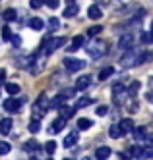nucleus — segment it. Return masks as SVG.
<instances>
[{"label":"nucleus","mask_w":153,"mask_h":160,"mask_svg":"<svg viewBox=\"0 0 153 160\" xmlns=\"http://www.w3.org/2000/svg\"><path fill=\"white\" fill-rule=\"evenodd\" d=\"M147 52H134V50H128L122 58H120V68H134V66H138V64H142V62H145L147 60Z\"/></svg>","instance_id":"1"},{"label":"nucleus","mask_w":153,"mask_h":160,"mask_svg":"<svg viewBox=\"0 0 153 160\" xmlns=\"http://www.w3.org/2000/svg\"><path fill=\"white\" fill-rule=\"evenodd\" d=\"M85 50L91 58H101V56H105V52H107V42L101 41V39H93V41L87 42Z\"/></svg>","instance_id":"2"},{"label":"nucleus","mask_w":153,"mask_h":160,"mask_svg":"<svg viewBox=\"0 0 153 160\" xmlns=\"http://www.w3.org/2000/svg\"><path fill=\"white\" fill-rule=\"evenodd\" d=\"M46 110H49V98H46V95L43 93V95L37 97V102L33 104V110H31L33 120H41L46 114Z\"/></svg>","instance_id":"3"},{"label":"nucleus","mask_w":153,"mask_h":160,"mask_svg":"<svg viewBox=\"0 0 153 160\" xmlns=\"http://www.w3.org/2000/svg\"><path fill=\"white\" fill-rule=\"evenodd\" d=\"M64 44H66V39H64V37L46 39V41H43V44H41V52H43V56H49V54H52L54 50L62 48Z\"/></svg>","instance_id":"4"},{"label":"nucleus","mask_w":153,"mask_h":160,"mask_svg":"<svg viewBox=\"0 0 153 160\" xmlns=\"http://www.w3.org/2000/svg\"><path fill=\"white\" fill-rule=\"evenodd\" d=\"M45 56L43 54H37V56H31V58H29V72L33 73V75H39L41 72H43V68H45Z\"/></svg>","instance_id":"5"},{"label":"nucleus","mask_w":153,"mask_h":160,"mask_svg":"<svg viewBox=\"0 0 153 160\" xmlns=\"http://www.w3.org/2000/svg\"><path fill=\"white\" fill-rule=\"evenodd\" d=\"M23 102H25V100H21V98H14V97H10V98H6L4 100V110L8 112V114H16L19 108H21V104H23Z\"/></svg>","instance_id":"6"},{"label":"nucleus","mask_w":153,"mask_h":160,"mask_svg":"<svg viewBox=\"0 0 153 160\" xmlns=\"http://www.w3.org/2000/svg\"><path fill=\"white\" fill-rule=\"evenodd\" d=\"M64 68L68 72H79L85 68V62L84 60H76V58H64Z\"/></svg>","instance_id":"7"},{"label":"nucleus","mask_w":153,"mask_h":160,"mask_svg":"<svg viewBox=\"0 0 153 160\" xmlns=\"http://www.w3.org/2000/svg\"><path fill=\"white\" fill-rule=\"evenodd\" d=\"M116 125H118V129H120L122 135L132 133V129H134V120H132V118H122L120 123H116Z\"/></svg>","instance_id":"8"},{"label":"nucleus","mask_w":153,"mask_h":160,"mask_svg":"<svg viewBox=\"0 0 153 160\" xmlns=\"http://www.w3.org/2000/svg\"><path fill=\"white\" fill-rule=\"evenodd\" d=\"M91 83H93V77H91V75H79V77L76 79V89H78V91H85Z\"/></svg>","instance_id":"9"},{"label":"nucleus","mask_w":153,"mask_h":160,"mask_svg":"<svg viewBox=\"0 0 153 160\" xmlns=\"http://www.w3.org/2000/svg\"><path fill=\"white\" fill-rule=\"evenodd\" d=\"M132 44H134V37H132V35H122L120 41H118V48H122V50H130Z\"/></svg>","instance_id":"10"},{"label":"nucleus","mask_w":153,"mask_h":160,"mask_svg":"<svg viewBox=\"0 0 153 160\" xmlns=\"http://www.w3.org/2000/svg\"><path fill=\"white\" fill-rule=\"evenodd\" d=\"M76 106H66V104H62L60 108H58V112H60V118H64V120H68V118H72L74 114H76Z\"/></svg>","instance_id":"11"},{"label":"nucleus","mask_w":153,"mask_h":160,"mask_svg":"<svg viewBox=\"0 0 153 160\" xmlns=\"http://www.w3.org/2000/svg\"><path fill=\"white\" fill-rule=\"evenodd\" d=\"M87 18H89V19H101V18H103V10H101L97 4L89 6V10H87Z\"/></svg>","instance_id":"12"},{"label":"nucleus","mask_w":153,"mask_h":160,"mask_svg":"<svg viewBox=\"0 0 153 160\" xmlns=\"http://www.w3.org/2000/svg\"><path fill=\"white\" fill-rule=\"evenodd\" d=\"M12 118H2L0 120V133L2 135H10V131H12Z\"/></svg>","instance_id":"13"},{"label":"nucleus","mask_w":153,"mask_h":160,"mask_svg":"<svg viewBox=\"0 0 153 160\" xmlns=\"http://www.w3.org/2000/svg\"><path fill=\"white\" fill-rule=\"evenodd\" d=\"M124 95V85L122 83H114L112 85V98H114V102L118 104L120 102V97Z\"/></svg>","instance_id":"14"},{"label":"nucleus","mask_w":153,"mask_h":160,"mask_svg":"<svg viewBox=\"0 0 153 160\" xmlns=\"http://www.w3.org/2000/svg\"><path fill=\"white\" fill-rule=\"evenodd\" d=\"M78 141H79V135H78V133H70V135L64 137V143H62V145H64L66 148H72L74 145H78Z\"/></svg>","instance_id":"15"},{"label":"nucleus","mask_w":153,"mask_h":160,"mask_svg":"<svg viewBox=\"0 0 153 160\" xmlns=\"http://www.w3.org/2000/svg\"><path fill=\"white\" fill-rule=\"evenodd\" d=\"M111 154H112V151H111L109 147H99L97 151H95V158L97 160H107Z\"/></svg>","instance_id":"16"},{"label":"nucleus","mask_w":153,"mask_h":160,"mask_svg":"<svg viewBox=\"0 0 153 160\" xmlns=\"http://www.w3.org/2000/svg\"><path fill=\"white\" fill-rule=\"evenodd\" d=\"M81 44H84V37H81V35H76V37L72 39V42L68 44V50H70V52H76Z\"/></svg>","instance_id":"17"},{"label":"nucleus","mask_w":153,"mask_h":160,"mask_svg":"<svg viewBox=\"0 0 153 160\" xmlns=\"http://www.w3.org/2000/svg\"><path fill=\"white\" fill-rule=\"evenodd\" d=\"M64 125H66V120H64V118H60V120H54V122H52V125L49 128V133L62 131V129H64Z\"/></svg>","instance_id":"18"},{"label":"nucleus","mask_w":153,"mask_h":160,"mask_svg":"<svg viewBox=\"0 0 153 160\" xmlns=\"http://www.w3.org/2000/svg\"><path fill=\"white\" fill-rule=\"evenodd\" d=\"M29 27H31L33 31H43L45 21H43L41 18H31V19H29Z\"/></svg>","instance_id":"19"},{"label":"nucleus","mask_w":153,"mask_h":160,"mask_svg":"<svg viewBox=\"0 0 153 160\" xmlns=\"http://www.w3.org/2000/svg\"><path fill=\"white\" fill-rule=\"evenodd\" d=\"M89 128H93V120H89V118H79L78 120V129L79 131L89 129Z\"/></svg>","instance_id":"20"},{"label":"nucleus","mask_w":153,"mask_h":160,"mask_svg":"<svg viewBox=\"0 0 153 160\" xmlns=\"http://www.w3.org/2000/svg\"><path fill=\"white\" fill-rule=\"evenodd\" d=\"M112 73H114V68H112V66L103 68V70H101V73H99V81H105V79H109Z\"/></svg>","instance_id":"21"},{"label":"nucleus","mask_w":153,"mask_h":160,"mask_svg":"<svg viewBox=\"0 0 153 160\" xmlns=\"http://www.w3.org/2000/svg\"><path fill=\"white\" fill-rule=\"evenodd\" d=\"M132 133H134V139H136V141H144V139H145V135H147L145 128H134Z\"/></svg>","instance_id":"22"},{"label":"nucleus","mask_w":153,"mask_h":160,"mask_svg":"<svg viewBox=\"0 0 153 160\" xmlns=\"http://www.w3.org/2000/svg\"><path fill=\"white\" fill-rule=\"evenodd\" d=\"M23 148H25V152H35L39 148V143L35 141V139H29L25 145H23Z\"/></svg>","instance_id":"23"},{"label":"nucleus","mask_w":153,"mask_h":160,"mask_svg":"<svg viewBox=\"0 0 153 160\" xmlns=\"http://www.w3.org/2000/svg\"><path fill=\"white\" fill-rule=\"evenodd\" d=\"M4 89H6V93H8L10 97H14V95L19 93V85H18V83H8Z\"/></svg>","instance_id":"24"},{"label":"nucleus","mask_w":153,"mask_h":160,"mask_svg":"<svg viewBox=\"0 0 153 160\" xmlns=\"http://www.w3.org/2000/svg\"><path fill=\"white\" fill-rule=\"evenodd\" d=\"M78 14V6L76 4H70L66 10H64V18H74Z\"/></svg>","instance_id":"25"},{"label":"nucleus","mask_w":153,"mask_h":160,"mask_svg":"<svg viewBox=\"0 0 153 160\" xmlns=\"http://www.w3.org/2000/svg\"><path fill=\"white\" fill-rule=\"evenodd\" d=\"M89 104H93V98L84 97V98H79V100L76 102V108H85V106H89Z\"/></svg>","instance_id":"26"},{"label":"nucleus","mask_w":153,"mask_h":160,"mask_svg":"<svg viewBox=\"0 0 153 160\" xmlns=\"http://www.w3.org/2000/svg\"><path fill=\"white\" fill-rule=\"evenodd\" d=\"M16 18H18V12H16L14 8H8L6 12H4V19H6V21H14Z\"/></svg>","instance_id":"27"},{"label":"nucleus","mask_w":153,"mask_h":160,"mask_svg":"<svg viewBox=\"0 0 153 160\" xmlns=\"http://www.w3.org/2000/svg\"><path fill=\"white\" fill-rule=\"evenodd\" d=\"M139 87H142V83H139V81H132L130 83V87H128V95H138V91H139Z\"/></svg>","instance_id":"28"},{"label":"nucleus","mask_w":153,"mask_h":160,"mask_svg":"<svg viewBox=\"0 0 153 160\" xmlns=\"http://www.w3.org/2000/svg\"><path fill=\"white\" fill-rule=\"evenodd\" d=\"M46 23H49L46 27H49L51 31H56L58 27H60V19H58V18H51L49 21H46Z\"/></svg>","instance_id":"29"},{"label":"nucleus","mask_w":153,"mask_h":160,"mask_svg":"<svg viewBox=\"0 0 153 160\" xmlns=\"http://www.w3.org/2000/svg\"><path fill=\"white\" fill-rule=\"evenodd\" d=\"M101 31H103V25H91V27L87 29V35H89V37H95V35H99Z\"/></svg>","instance_id":"30"},{"label":"nucleus","mask_w":153,"mask_h":160,"mask_svg":"<svg viewBox=\"0 0 153 160\" xmlns=\"http://www.w3.org/2000/svg\"><path fill=\"white\" fill-rule=\"evenodd\" d=\"M109 135L112 137V139H118V137H122V133H120V129H118V125H111Z\"/></svg>","instance_id":"31"},{"label":"nucleus","mask_w":153,"mask_h":160,"mask_svg":"<svg viewBox=\"0 0 153 160\" xmlns=\"http://www.w3.org/2000/svg\"><path fill=\"white\" fill-rule=\"evenodd\" d=\"M39 129H41L39 120H31V122H29V131H31V133H37Z\"/></svg>","instance_id":"32"},{"label":"nucleus","mask_w":153,"mask_h":160,"mask_svg":"<svg viewBox=\"0 0 153 160\" xmlns=\"http://www.w3.org/2000/svg\"><path fill=\"white\" fill-rule=\"evenodd\" d=\"M142 41L145 44H153V31H147V33H142Z\"/></svg>","instance_id":"33"},{"label":"nucleus","mask_w":153,"mask_h":160,"mask_svg":"<svg viewBox=\"0 0 153 160\" xmlns=\"http://www.w3.org/2000/svg\"><path fill=\"white\" fill-rule=\"evenodd\" d=\"M45 151L49 152V154H52V152L56 151V143H54V141H46V143H45Z\"/></svg>","instance_id":"34"},{"label":"nucleus","mask_w":153,"mask_h":160,"mask_svg":"<svg viewBox=\"0 0 153 160\" xmlns=\"http://www.w3.org/2000/svg\"><path fill=\"white\" fill-rule=\"evenodd\" d=\"M10 148H12V145H10V143L0 141V154H8V152H10Z\"/></svg>","instance_id":"35"},{"label":"nucleus","mask_w":153,"mask_h":160,"mask_svg":"<svg viewBox=\"0 0 153 160\" xmlns=\"http://www.w3.org/2000/svg\"><path fill=\"white\" fill-rule=\"evenodd\" d=\"M43 4H45V0H29L31 10H39V8H43Z\"/></svg>","instance_id":"36"},{"label":"nucleus","mask_w":153,"mask_h":160,"mask_svg":"<svg viewBox=\"0 0 153 160\" xmlns=\"http://www.w3.org/2000/svg\"><path fill=\"white\" fill-rule=\"evenodd\" d=\"M2 39H4V41H10V39H12V29H10L8 25L2 27Z\"/></svg>","instance_id":"37"},{"label":"nucleus","mask_w":153,"mask_h":160,"mask_svg":"<svg viewBox=\"0 0 153 160\" xmlns=\"http://www.w3.org/2000/svg\"><path fill=\"white\" fill-rule=\"evenodd\" d=\"M142 156L144 158H153V147H145L142 151Z\"/></svg>","instance_id":"38"},{"label":"nucleus","mask_w":153,"mask_h":160,"mask_svg":"<svg viewBox=\"0 0 153 160\" xmlns=\"http://www.w3.org/2000/svg\"><path fill=\"white\" fill-rule=\"evenodd\" d=\"M45 4L49 8H52V10H56L58 6H60V0H45Z\"/></svg>","instance_id":"39"},{"label":"nucleus","mask_w":153,"mask_h":160,"mask_svg":"<svg viewBox=\"0 0 153 160\" xmlns=\"http://www.w3.org/2000/svg\"><path fill=\"white\" fill-rule=\"evenodd\" d=\"M10 42L14 44V47H21V37H19V35H12Z\"/></svg>","instance_id":"40"},{"label":"nucleus","mask_w":153,"mask_h":160,"mask_svg":"<svg viewBox=\"0 0 153 160\" xmlns=\"http://www.w3.org/2000/svg\"><path fill=\"white\" fill-rule=\"evenodd\" d=\"M107 112H109V108H107V106H99V108H97V116H105Z\"/></svg>","instance_id":"41"},{"label":"nucleus","mask_w":153,"mask_h":160,"mask_svg":"<svg viewBox=\"0 0 153 160\" xmlns=\"http://www.w3.org/2000/svg\"><path fill=\"white\" fill-rule=\"evenodd\" d=\"M118 158L120 160H130V152H122V154H118Z\"/></svg>","instance_id":"42"},{"label":"nucleus","mask_w":153,"mask_h":160,"mask_svg":"<svg viewBox=\"0 0 153 160\" xmlns=\"http://www.w3.org/2000/svg\"><path fill=\"white\" fill-rule=\"evenodd\" d=\"M114 2H116V4H120V6H124V4H130L132 0H114Z\"/></svg>","instance_id":"43"},{"label":"nucleus","mask_w":153,"mask_h":160,"mask_svg":"<svg viewBox=\"0 0 153 160\" xmlns=\"http://www.w3.org/2000/svg\"><path fill=\"white\" fill-rule=\"evenodd\" d=\"M6 79V70H0V81H4Z\"/></svg>","instance_id":"44"},{"label":"nucleus","mask_w":153,"mask_h":160,"mask_svg":"<svg viewBox=\"0 0 153 160\" xmlns=\"http://www.w3.org/2000/svg\"><path fill=\"white\" fill-rule=\"evenodd\" d=\"M145 139H147L149 143H153V133H149V135H145Z\"/></svg>","instance_id":"45"},{"label":"nucleus","mask_w":153,"mask_h":160,"mask_svg":"<svg viewBox=\"0 0 153 160\" xmlns=\"http://www.w3.org/2000/svg\"><path fill=\"white\" fill-rule=\"evenodd\" d=\"M81 160H93V158H89V156H85V158H81Z\"/></svg>","instance_id":"46"},{"label":"nucleus","mask_w":153,"mask_h":160,"mask_svg":"<svg viewBox=\"0 0 153 160\" xmlns=\"http://www.w3.org/2000/svg\"><path fill=\"white\" fill-rule=\"evenodd\" d=\"M64 160H74V158H64Z\"/></svg>","instance_id":"47"},{"label":"nucleus","mask_w":153,"mask_h":160,"mask_svg":"<svg viewBox=\"0 0 153 160\" xmlns=\"http://www.w3.org/2000/svg\"><path fill=\"white\" fill-rule=\"evenodd\" d=\"M151 31H153V23H151Z\"/></svg>","instance_id":"48"},{"label":"nucleus","mask_w":153,"mask_h":160,"mask_svg":"<svg viewBox=\"0 0 153 160\" xmlns=\"http://www.w3.org/2000/svg\"><path fill=\"white\" fill-rule=\"evenodd\" d=\"M49 160H52V158H49Z\"/></svg>","instance_id":"49"}]
</instances>
